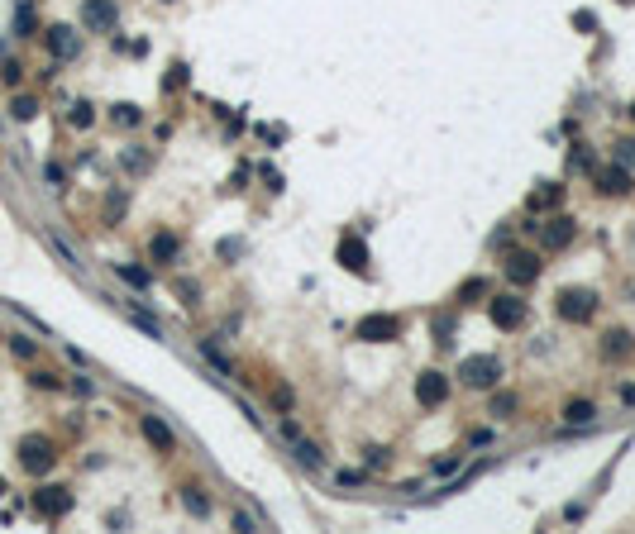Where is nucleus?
<instances>
[{
  "label": "nucleus",
  "instance_id": "1",
  "mask_svg": "<svg viewBox=\"0 0 635 534\" xmlns=\"http://www.w3.org/2000/svg\"><path fill=\"white\" fill-rule=\"evenodd\" d=\"M554 310H559V320H569V325H588L592 315H597V296L583 291V286H569V291L554 296Z\"/></svg>",
  "mask_w": 635,
  "mask_h": 534
},
{
  "label": "nucleus",
  "instance_id": "2",
  "mask_svg": "<svg viewBox=\"0 0 635 534\" xmlns=\"http://www.w3.org/2000/svg\"><path fill=\"white\" fill-rule=\"evenodd\" d=\"M19 463H24V472H33V477H43L53 463H58V454H53V444L43 439V434H29V439L19 444Z\"/></svg>",
  "mask_w": 635,
  "mask_h": 534
},
{
  "label": "nucleus",
  "instance_id": "3",
  "mask_svg": "<svg viewBox=\"0 0 635 534\" xmlns=\"http://www.w3.org/2000/svg\"><path fill=\"white\" fill-rule=\"evenodd\" d=\"M487 315H492L497 330H521V325H525V300L497 296V300H487Z\"/></svg>",
  "mask_w": 635,
  "mask_h": 534
},
{
  "label": "nucleus",
  "instance_id": "4",
  "mask_svg": "<svg viewBox=\"0 0 635 534\" xmlns=\"http://www.w3.org/2000/svg\"><path fill=\"white\" fill-rule=\"evenodd\" d=\"M397 334H401L397 315H363V320H358V339H368V344H387V339H397Z\"/></svg>",
  "mask_w": 635,
  "mask_h": 534
},
{
  "label": "nucleus",
  "instance_id": "5",
  "mask_svg": "<svg viewBox=\"0 0 635 534\" xmlns=\"http://www.w3.org/2000/svg\"><path fill=\"white\" fill-rule=\"evenodd\" d=\"M445 396H449V382H445V372H420V377H415V401H420L425 410L445 406Z\"/></svg>",
  "mask_w": 635,
  "mask_h": 534
},
{
  "label": "nucleus",
  "instance_id": "6",
  "mask_svg": "<svg viewBox=\"0 0 635 534\" xmlns=\"http://www.w3.org/2000/svg\"><path fill=\"white\" fill-rule=\"evenodd\" d=\"M81 19H86V29L110 33L115 19H120V10H115V0H86V5H81Z\"/></svg>",
  "mask_w": 635,
  "mask_h": 534
},
{
  "label": "nucleus",
  "instance_id": "7",
  "mask_svg": "<svg viewBox=\"0 0 635 534\" xmlns=\"http://www.w3.org/2000/svg\"><path fill=\"white\" fill-rule=\"evenodd\" d=\"M497 358H463V367H459V377L468 382V387H497Z\"/></svg>",
  "mask_w": 635,
  "mask_h": 534
},
{
  "label": "nucleus",
  "instance_id": "8",
  "mask_svg": "<svg viewBox=\"0 0 635 534\" xmlns=\"http://www.w3.org/2000/svg\"><path fill=\"white\" fill-rule=\"evenodd\" d=\"M67 506H72V496H67L63 487H38V491H33V511H38V515H48V520H58Z\"/></svg>",
  "mask_w": 635,
  "mask_h": 534
},
{
  "label": "nucleus",
  "instance_id": "9",
  "mask_svg": "<svg viewBox=\"0 0 635 534\" xmlns=\"http://www.w3.org/2000/svg\"><path fill=\"white\" fill-rule=\"evenodd\" d=\"M48 48H53V58H77V53H81V38H77V29L53 24V29H48Z\"/></svg>",
  "mask_w": 635,
  "mask_h": 534
},
{
  "label": "nucleus",
  "instance_id": "10",
  "mask_svg": "<svg viewBox=\"0 0 635 534\" xmlns=\"http://www.w3.org/2000/svg\"><path fill=\"white\" fill-rule=\"evenodd\" d=\"M282 439L291 444V449H296V458H301L306 468H320V449H316V444H311V439H306V434H301V429H296V424H291V420L282 424Z\"/></svg>",
  "mask_w": 635,
  "mask_h": 534
},
{
  "label": "nucleus",
  "instance_id": "11",
  "mask_svg": "<svg viewBox=\"0 0 635 534\" xmlns=\"http://www.w3.org/2000/svg\"><path fill=\"white\" fill-rule=\"evenodd\" d=\"M507 277L511 282H535V277H540V258H535V253H511L507 258Z\"/></svg>",
  "mask_w": 635,
  "mask_h": 534
},
{
  "label": "nucleus",
  "instance_id": "12",
  "mask_svg": "<svg viewBox=\"0 0 635 534\" xmlns=\"http://www.w3.org/2000/svg\"><path fill=\"white\" fill-rule=\"evenodd\" d=\"M339 263L349 267V272H368V244L363 239H353V234H344L339 239Z\"/></svg>",
  "mask_w": 635,
  "mask_h": 534
},
{
  "label": "nucleus",
  "instance_id": "13",
  "mask_svg": "<svg viewBox=\"0 0 635 534\" xmlns=\"http://www.w3.org/2000/svg\"><path fill=\"white\" fill-rule=\"evenodd\" d=\"M544 244H549V248H569L573 244V220L569 215H554V220L544 224Z\"/></svg>",
  "mask_w": 635,
  "mask_h": 534
},
{
  "label": "nucleus",
  "instance_id": "14",
  "mask_svg": "<svg viewBox=\"0 0 635 534\" xmlns=\"http://www.w3.org/2000/svg\"><path fill=\"white\" fill-rule=\"evenodd\" d=\"M597 182H602L606 196H621V191L631 187V172H626V162H616V167H602V172H597Z\"/></svg>",
  "mask_w": 635,
  "mask_h": 534
},
{
  "label": "nucleus",
  "instance_id": "15",
  "mask_svg": "<svg viewBox=\"0 0 635 534\" xmlns=\"http://www.w3.org/2000/svg\"><path fill=\"white\" fill-rule=\"evenodd\" d=\"M143 439H148V444H153V449H172V429H167V424H162V420H153V415H143Z\"/></svg>",
  "mask_w": 635,
  "mask_h": 534
},
{
  "label": "nucleus",
  "instance_id": "16",
  "mask_svg": "<svg viewBox=\"0 0 635 534\" xmlns=\"http://www.w3.org/2000/svg\"><path fill=\"white\" fill-rule=\"evenodd\" d=\"M631 348H635L631 334H626V330H611V334H606V344H602V353H606V358H626Z\"/></svg>",
  "mask_w": 635,
  "mask_h": 534
},
{
  "label": "nucleus",
  "instance_id": "17",
  "mask_svg": "<svg viewBox=\"0 0 635 534\" xmlns=\"http://www.w3.org/2000/svg\"><path fill=\"white\" fill-rule=\"evenodd\" d=\"M592 415H597L592 401H569V406H564V420H569V424H588Z\"/></svg>",
  "mask_w": 635,
  "mask_h": 534
},
{
  "label": "nucleus",
  "instance_id": "18",
  "mask_svg": "<svg viewBox=\"0 0 635 534\" xmlns=\"http://www.w3.org/2000/svg\"><path fill=\"white\" fill-rule=\"evenodd\" d=\"M148 253H153L158 263H167V258H172V253H177V239H172V234H153V244H148Z\"/></svg>",
  "mask_w": 635,
  "mask_h": 534
},
{
  "label": "nucleus",
  "instance_id": "19",
  "mask_svg": "<svg viewBox=\"0 0 635 534\" xmlns=\"http://www.w3.org/2000/svg\"><path fill=\"white\" fill-rule=\"evenodd\" d=\"M10 115H15L19 125H24V120H33V115H38V100H33V95H15V105H10Z\"/></svg>",
  "mask_w": 635,
  "mask_h": 534
},
{
  "label": "nucleus",
  "instance_id": "20",
  "mask_svg": "<svg viewBox=\"0 0 635 534\" xmlns=\"http://www.w3.org/2000/svg\"><path fill=\"white\" fill-rule=\"evenodd\" d=\"M120 277H125L129 286H139V291L148 286V272H143V267H129V263H120Z\"/></svg>",
  "mask_w": 635,
  "mask_h": 534
},
{
  "label": "nucleus",
  "instance_id": "21",
  "mask_svg": "<svg viewBox=\"0 0 635 534\" xmlns=\"http://www.w3.org/2000/svg\"><path fill=\"white\" fill-rule=\"evenodd\" d=\"M511 410H516V396H511V392H502V396H492V415H502V420H507Z\"/></svg>",
  "mask_w": 635,
  "mask_h": 534
},
{
  "label": "nucleus",
  "instance_id": "22",
  "mask_svg": "<svg viewBox=\"0 0 635 534\" xmlns=\"http://www.w3.org/2000/svg\"><path fill=\"white\" fill-rule=\"evenodd\" d=\"M459 296H463V300H477V296H487V282H477V277H473V282H463V291H459Z\"/></svg>",
  "mask_w": 635,
  "mask_h": 534
},
{
  "label": "nucleus",
  "instance_id": "23",
  "mask_svg": "<svg viewBox=\"0 0 635 534\" xmlns=\"http://www.w3.org/2000/svg\"><path fill=\"white\" fill-rule=\"evenodd\" d=\"M559 196H564V187H559V191H554V187H544V191H540V196H535L530 205H535V210H544V205H554Z\"/></svg>",
  "mask_w": 635,
  "mask_h": 534
},
{
  "label": "nucleus",
  "instance_id": "24",
  "mask_svg": "<svg viewBox=\"0 0 635 534\" xmlns=\"http://www.w3.org/2000/svg\"><path fill=\"white\" fill-rule=\"evenodd\" d=\"M15 29H19V33H33V10H29V5H19V15H15Z\"/></svg>",
  "mask_w": 635,
  "mask_h": 534
},
{
  "label": "nucleus",
  "instance_id": "25",
  "mask_svg": "<svg viewBox=\"0 0 635 534\" xmlns=\"http://www.w3.org/2000/svg\"><path fill=\"white\" fill-rule=\"evenodd\" d=\"M91 120H95V115H91V105H72V125H77V129H86Z\"/></svg>",
  "mask_w": 635,
  "mask_h": 534
},
{
  "label": "nucleus",
  "instance_id": "26",
  "mask_svg": "<svg viewBox=\"0 0 635 534\" xmlns=\"http://www.w3.org/2000/svg\"><path fill=\"white\" fill-rule=\"evenodd\" d=\"M10 348H15L19 358H33V339H24V334H15V339H10Z\"/></svg>",
  "mask_w": 635,
  "mask_h": 534
},
{
  "label": "nucleus",
  "instance_id": "27",
  "mask_svg": "<svg viewBox=\"0 0 635 534\" xmlns=\"http://www.w3.org/2000/svg\"><path fill=\"white\" fill-rule=\"evenodd\" d=\"M187 511L191 515H206V496L201 491H187Z\"/></svg>",
  "mask_w": 635,
  "mask_h": 534
},
{
  "label": "nucleus",
  "instance_id": "28",
  "mask_svg": "<svg viewBox=\"0 0 635 534\" xmlns=\"http://www.w3.org/2000/svg\"><path fill=\"white\" fill-rule=\"evenodd\" d=\"M115 120H120V125H139V110H134V105H115Z\"/></svg>",
  "mask_w": 635,
  "mask_h": 534
},
{
  "label": "nucleus",
  "instance_id": "29",
  "mask_svg": "<svg viewBox=\"0 0 635 534\" xmlns=\"http://www.w3.org/2000/svg\"><path fill=\"white\" fill-rule=\"evenodd\" d=\"M0 77H5L10 86H15V81H19V63H5V67H0Z\"/></svg>",
  "mask_w": 635,
  "mask_h": 534
},
{
  "label": "nucleus",
  "instance_id": "30",
  "mask_svg": "<svg viewBox=\"0 0 635 534\" xmlns=\"http://www.w3.org/2000/svg\"><path fill=\"white\" fill-rule=\"evenodd\" d=\"M621 401H626V406H635V387H621Z\"/></svg>",
  "mask_w": 635,
  "mask_h": 534
},
{
  "label": "nucleus",
  "instance_id": "31",
  "mask_svg": "<svg viewBox=\"0 0 635 534\" xmlns=\"http://www.w3.org/2000/svg\"><path fill=\"white\" fill-rule=\"evenodd\" d=\"M0 496H5V482H0Z\"/></svg>",
  "mask_w": 635,
  "mask_h": 534
}]
</instances>
